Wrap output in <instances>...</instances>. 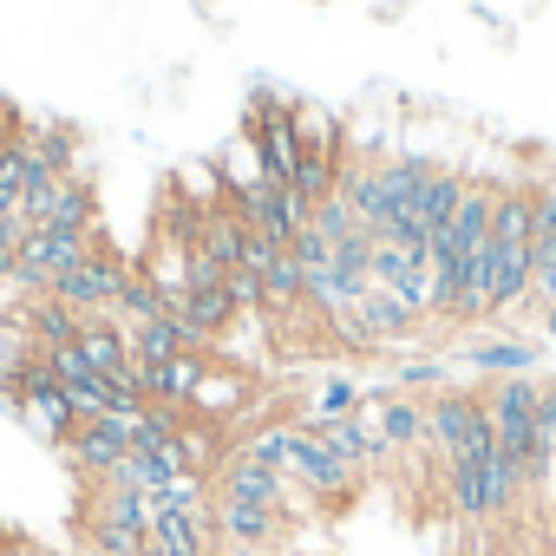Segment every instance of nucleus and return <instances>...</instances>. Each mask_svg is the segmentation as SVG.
Instances as JSON below:
<instances>
[{
    "mask_svg": "<svg viewBox=\"0 0 556 556\" xmlns=\"http://www.w3.org/2000/svg\"><path fill=\"white\" fill-rule=\"evenodd\" d=\"M530 262H536V242H530V184L517 177H497V216H491V249L465 289V308L458 321H497V315H517L530 302Z\"/></svg>",
    "mask_w": 556,
    "mask_h": 556,
    "instance_id": "1",
    "label": "nucleus"
},
{
    "mask_svg": "<svg viewBox=\"0 0 556 556\" xmlns=\"http://www.w3.org/2000/svg\"><path fill=\"white\" fill-rule=\"evenodd\" d=\"M445 504L458 523H497L523 504V471L497 445L478 458H458V465H445Z\"/></svg>",
    "mask_w": 556,
    "mask_h": 556,
    "instance_id": "2",
    "label": "nucleus"
},
{
    "mask_svg": "<svg viewBox=\"0 0 556 556\" xmlns=\"http://www.w3.org/2000/svg\"><path fill=\"white\" fill-rule=\"evenodd\" d=\"M491 445H497V439H491L484 393L439 387V393L426 400V452L439 458V471H445V465H458V458H478V452H491Z\"/></svg>",
    "mask_w": 556,
    "mask_h": 556,
    "instance_id": "3",
    "label": "nucleus"
},
{
    "mask_svg": "<svg viewBox=\"0 0 556 556\" xmlns=\"http://www.w3.org/2000/svg\"><path fill=\"white\" fill-rule=\"evenodd\" d=\"M282 478L295 484L302 504H321V510H334V504H348V497L361 491V471H354L315 426H302V419H295V432H289V471H282Z\"/></svg>",
    "mask_w": 556,
    "mask_h": 556,
    "instance_id": "4",
    "label": "nucleus"
},
{
    "mask_svg": "<svg viewBox=\"0 0 556 556\" xmlns=\"http://www.w3.org/2000/svg\"><path fill=\"white\" fill-rule=\"evenodd\" d=\"M79 536L92 549H131V556H144V543H151V497L125 491V484H86Z\"/></svg>",
    "mask_w": 556,
    "mask_h": 556,
    "instance_id": "5",
    "label": "nucleus"
},
{
    "mask_svg": "<svg viewBox=\"0 0 556 556\" xmlns=\"http://www.w3.org/2000/svg\"><path fill=\"white\" fill-rule=\"evenodd\" d=\"M536 393H543V380H530V374H510V380H491L484 387L491 439H497V452L517 471H530V452H536Z\"/></svg>",
    "mask_w": 556,
    "mask_h": 556,
    "instance_id": "6",
    "label": "nucleus"
},
{
    "mask_svg": "<svg viewBox=\"0 0 556 556\" xmlns=\"http://www.w3.org/2000/svg\"><path fill=\"white\" fill-rule=\"evenodd\" d=\"M125 275H131V255H118L112 242H92V255H86V262H73L47 295H60V302H66V308H79L86 321H105V315L118 308Z\"/></svg>",
    "mask_w": 556,
    "mask_h": 556,
    "instance_id": "7",
    "label": "nucleus"
},
{
    "mask_svg": "<svg viewBox=\"0 0 556 556\" xmlns=\"http://www.w3.org/2000/svg\"><path fill=\"white\" fill-rule=\"evenodd\" d=\"M92 242H99V229H86V236H73V229H27V242H21V255H14V275H8V282H14L21 295H47L73 262L92 255Z\"/></svg>",
    "mask_w": 556,
    "mask_h": 556,
    "instance_id": "8",
    "label": "nucleus"
},
{
    "mask_svg": "<svg viewBox=\"0 0 556 556\" xmlns=\"http://www.w3.org/2000/svg\"><path fill=\"white\" fill-rule=\"evenodd\" d=\"M354 419L367 426V439H374V452H380V458L426 452V400H419V393L380 387V393H367V400H361V413H354Z\"/></svg>",
    "mask_w": 556,
    "mask_h": 556,
    "instance_id": "9",
    "label": "nucleus"
},
{
    "mask_svg": "<svg viewBox=\"0 0 556 556\" xmlns=\"http://www.w3.org/2000/svg\"><path fill=\"white\" fill-rule=\"evenodd\" d=\"M144 406V400H138ZM138 406H118V413H99V419H79L73 426V439L60 445V458L86 478V484H99V478H112V465L131 452V413Z\"/></svg>",
    "mask_w": 556,
    "mask_h": 556,
    "instance_id": "10",
    "label": "nucleus"
},
{
    "mask_svg": "<svg viewBox=\"0 0 556 556\" xmlns=\"http://www.w3.org/2000/svg\"><path fill=\"white\" fill-rule=\"evenodd\" d=\"M210 497H236V504H262V510H302V497H295V484L282 478V471H268V465H255V458H242V452H223V465L210 471Z\"/></svg>",
    "mask_w": 556,
    "mask_h": 556,
    "instance_id": "11",
    "label": "nucleus"
},
{
    "mask_svg": "<svg viewBox=\"0 0 556 556\" xmlns=\"http://www.w3.org/2000/svg\"><path fill=\"white\" fill-rule=\"evenodd\" d=\"M236 203H242L249 229H255V236H268L275 249H289V242L308 229V216H315V203H308L295 184H268V177H262V184H249Z\"/></svg>",
    "mask_w": 556,
    "mask_h": 556,
    "instance_id": "12",
    "label": "nucleus"
},
{
    "mask_svg": "<svg viewBox=\"0 0 556 556\" xmlns=\"http://www.w3.org/2000/svg\"><path fill=\"white\" fill-rule=\"evenodd\" d=\"M144 556H223L210 504H151V543Z\"/></svg>",
    "mask_w": 556,
    "mask_h": 556,
    "instance_id": "13",
    "label": "nucleus"
},
{
    "mask_svg": "<svg viewBox=\"0 0 556 556\" xmlns=\"http://www.w3.org/2000/svg\"><path fill=\"white\" fill-rule=\"evenodd\" d=\"M210 517H216V543L229 556H268L282 543V510H262V504H236V497H210Z\"/></svg>",
    "mask_w": 556,
    "mask_h": 556,
    "instance_id": "14",
    "label": "nucleus"
},
{
    "mask_svg": "<svg viewBox=\"0 0 556 556\" xmlns=\"http://www.w3.org/2000/svg\"><path fill=\"white\" fill-rule=\"evenodd\" d=\"M79 334H86V315L66 308L60 295H27V302L14 308V341H27L34 354H47V348H73Z\"/></svg>",
    "mask_w": 556,
    "mask_h": 556,
    "instance_id": "15",
    "label": "nucleus"
},
{
    "mask_svg": "<svg viewBox=\"0 0 556 556\" xmlns=\"http://www.w3.org/2000/svg\"><path fill=\"white\" fill-rule=\"evenodd\" d=\"M125 341H131V361L138 367H164V361H177V354H190L197 341H190V328L164 308V315H151V321H138V328H125Z\"/></svg>",
    "mask_w": 556,
    "mask_h": 556,
    "instance_id": "16",
    "label": "nucleus"
},
{
    "mask_svg": "<svg viewBox=\"0 0 556 556\" xmlns=\"http://www.w3.org/2000/svg\"><path fill=\"white\" fill-rule=\"evenodd\" d=\"M361 400H367V387H361L354 374H328V380H315V393H308V406H302L295 419H308V426L348 419V413H361Z\"/></svg>",
    "mask_w": 556,
    "mask_h": 556,
    "instance_id": "17",
    "label": "nucleus"
},
{
    "mask_svg": "<svg viewBox=\"0 0 556 556\" xmlns=\"http://www.w3.org/2000/svg\"><path fill=\"white\" fill-rule=\"evenodd\" d=\"M465 367H478V374H491V380L530 374V367H536V341H478V348H465Z\"/></svg>",
    "mask_w": 556,
    "mask_h": 556,
    "instance_id": "18",
    "label": "nucleus"
},
{
    "mask_svg": "<svg viewBox=\"0 0 556 556\" xmlns=\"http://www.w3.org/2000/svg\"><path fill=\"white\" fill-rule=\"evenodd\" d=\"M302 426H308V419H302ZM315 432H321V439H328V445H334V452H341V458H348V465H354V471H361V478H367V471H380V465H387V458H380V452H374V439H367V426H361V419H354V413H348V419H321V426H315Z\"/></svg>",
    "mask_w": 556,
    "mask_h": 556,
    "instance_id": "19",
    "label": "nucleus"
},
{
    "mask_svg": "<svg viewBox=\"0 0 556 556\" xmlns=\"http://www.w3.org/2000/svg\"><path fill=\"white\" fill-rule=\"evenodd\" d=\"M530 302L536 308H556V242H543L536 262H530Z\"/></svg>",
    "mask_w": 556,
    "mask_h": 556,
    "instance_id": "20",
    "label": "nucleus"
},
{
    "mask_svg": "<svg viewBox=\"0 0 556 556\" xmlns=\"http://www.w3.org/2000/svg\"><path fill=\"white\" fill-rule=\"evenodd\" d=\"M536 452L556 458V380H543V393H536ZM536 452H530V458H536Z\"/></svg>",
    "mask_w": 556,
    "mask_h": 556,
    "instance_id": "21",
    "label": "nucleus"
},
{
    "mask_svg": "<svg viewBox=\"0 0 556 556\" xmlns=\"http://www.w3.org/2000/svg\"><path fill=\"white\" fill-rule=\"evenodd\" d=\"M445 380H452V374H445L439 361H413V367H400V393H419V387H432V393H439Z\"/></svg>",
    "mask_w": 556,
    "mask_h": 556,
    "instance_id": "22",
    "label": "nucleus"
},
{
    "mask_svg": "<svg viewBox=\"0 0 556 556\" xmlns=\"http://www.w3.org/2000/svg\"><path fill=\"white\" fill-rule=\"evenodd\" d=\"M543 341H556V308H543Z\"/></svg>",
    "mask_w": 556,
    "mask_h": 556,
    "instance_id": "23",
    "label": "nucleus"
},
{
    "mask_svg": "<svg viewBox=\"0 0 556 556\" xmlns=\"http://www.w3.org/2000/svg\"><path fill=\"white\" fill-rule=\"evenodd\" d=\"M86 556H131V549H92V543H86Z\"/></svg>",
    "mask_w": 556,
    "mask_h": 556,
    "instance_id": "24",
    "label": "nucleus"
}]
</instances>
